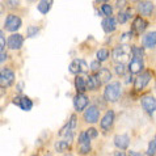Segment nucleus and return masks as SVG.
<instances>
[{"mask_svg": "<svg viewBox=\"0 0 156 156\" xmlns=\"http://www.w3.org/2000/svg\"><path fill=\"white\" fill-rule=\"evenodd\" d=\"M15 81V72L9 70V68H3L2 72H0V84L2 87H9L13 84Z\"/></svg>", "mask_w": 156, "mask_h": 156, "instance_id": "20e7f679", "label": "nucleus"}, {"mask_svg": "<svg viewBox=\"0 0 156 156\" xmlns=\"http://www.w3.org/2000/svg\"><path fill=\"white\" fill-rule=\"evenodd\" d=\"M97 76H98L100 81H101V84L102 83H108V81H110V79H112V73H110V71L108 70V68H101V70L98 71Z\"/></svg>", "mask_w": 156, "mask_h": 156, "instance_id": "412c9836", "label": "nucleus"}, {"mask_svg": "<svg viewBox=\"0 0 156 156\" xmlns=\"http://www.w3.org/2000/svg\"><path fill=\"white\" fill-rule=\"evenodd\" d=\"M23 43H24V37L21 36V34H17V33L9 36L7 40V45L12 50H19L20 47L23 46Z\"/></svg>", "mask_w": 156, "mask_h": 156, "instance_id": "1a4fd4ad", "label": "nucleus"}, {"mask_svg": "<svg viewBox=\"0 0 156 156\" xmlns=\"http://www.w3.org/2000/svg\"><path fill=\"white\" fill-rule=\"evenodd\" d=\"M147 24L148 23H147L144 19H142V17H136V19L134 20V23H133V30L136 34H140V33H143L146 30Z\"/></svg>", "mask_w": 156, "mask_h": 156, "instance_id": "2eb2a0df", "label": "nucleus"}, {"mask_svg": "<svg viewBox=\"0 0 156 156\" xmlns=\"http://www.w3.org/2000/svg\"><path fill=\"white\" fill-rule=\"evenodd\" d=\"M38 32H40V28L36 27V25H34V27H29V28H28V37L36 36Z\"/></svg>", "mask_w": 156, "mask_h": 156, "instance_id": "c756f323", "label": "nucleus"}, {"mask_svg": "<svg viewBox=\"0 0 156 156\" xmlns=\"http://www.w3.org/2000/svg\"><path fill=\"white\" fill-rule=\"evenodd\" d=\"M101 11H102V15H105L106 17H112V13H113V8L109 4H102Z\"/></svg>", "mask_w": 156, "mask_h": 156, "instance_id": "bb28decb", "label": "nucleus"}, {"mask_svg": "<svg viewBox=\"0 0 156 156\" xmlns=\"http://www.w3.org/2000/svg\"><path fill=\"white\" fill-rule=\"evenodd\" d=\"M5 58H7V54L4 53V51H2V54H0V60H2V62H4V60H5Z\"/></svg>", "mask_w": 156, "mask_h": 156, "instance_id": "f704fd0d", "label": "nucleus"}, {"mask_svg": "<svg viewBox=\"0 0 156 156\" xmlns=\"http://www.w3.org/2000/svg\"><path fill=\"white\" fill-rule=\"evenodd\" d=\"M155 154H156V136L150 142L148 150H147V155H148V156H154Z\"/></svg>", "mask_w": 156, "mask_h": 156, "instance_id": "393cba45", "label": "nucleus"}, {"mask_svg": "<svg viewBox=\"0 0 156 156\" xmlns=\"http://www.w3.org/2000/svg\"><path fill=\"white\" fill-rule=\"evenodd\" d=\"M87 85H88V89H97L100 85H101V81H100L97 75H90L87 79Z\"/></svg>", "mask_w": 156, "mask_h": 156, "instance_id": "aec40b11", "label": "nucleus"}, {"mask_svg": "<svg viewBox=\"0 0 156 156\" xmlns=\"http://www.w3.org/2000/svg\"><path fill=\"white\" fill-rule=\"evenodd\" d=\"M115 27H117V19H114V17H106V19L102 20V29H104V32L112 33V32H114Z\"/></svg>", "mask_w": 156, "mask_h": 156, "instance_id": "dca6fc26", "label": "nucleus"}, {"mask_svg": "<svg viewBox=\"0 0 156 156\" xmlns=\"http://www.w3.org/2000/svg\"><path fill=\"white\" fill-rule=\"evenodd\" d=\"M77 147H79V152L81 155H87L90 152V138L88 136L87 131L80 133L79 139H77Z\"/></svg>", "mask_w": 156, "mask_h": 156, "instance_id": "7ed1b4c3", "label": "nucleus"}, {"mask_svg": "<svg viewBox=\"0 0 156 156\" xmlns=\"http://www.w3.org/2000/svg\"><path fill=\"white\" fill-rule=\"evenodd\" d=\"M51 0H45V2H41L40 4H38V11L41 12V13L43 15H46L47 12L50 11V8H51Z\"/></svg>", "mask_w": 156, "mask_h": 156, "instance_id": "b1692460", "label": "nucleus"}, {"mask_svg": "<svg viewBox=\"0 0 156 156\" xmlns=\"http://www.w3.org/2000/svg\"><path fill=\"white\" fill-rule=\"evenodd\" d=\"M90 70L92 71H100L101 70V64H100V60H93L92 63H90Z\"/></svg>", "mask_w": 156, "mask_h": 156, "instance_id": "2f4dec72", "label": "nucleus"}, {"mask_svg": "<svg viewBox=\"0 0 156 156\" xmlns=\"http://www.w3.org/2000/svg\"><path fill=\"white\" fill-rule=\"evenodd\" d=\"M142 70H143V60H142V58L134 57L131 60H130L129 71L131 73H139Z\"/></svg>", "mask_w": 156, "mask_h": 156, "instance_id": "ddd939ff", "label": "nucleus"}, {"mask_svg": "<svg viewBox=\"0 0 156 156\" xmlns=\"http://www.w3.org/2000/svg\"><path fill=\"white\" fill-rule=\"evenodd\" d=\"M88 102L89 100L84 93H77L75 98H73V106H75V109L77 112H83L85 109V106L88 105Z\"/></svg>", "mask_w": 156, "mask_h": 156, "instance_id": "9b49d317", "label": "nucleus"}, {"mask_svg": "<svg viewBox=\"0 0 156 156\" xmlns=\"http://www.w3.org/2000/svg\"><path fill=\"white\" fill-rule=\"evenodd\" d=\"M64 156H73V155H71V154H68V155H64Z\"/></svg>", "mask_w": 156, "mask_h": 156, "instance_id": "58836bf2", "label": "nucleus"}, {"mask_svg": "<svg viewBox=\"0 0 156 156\" xmlns=\"http://www.w3.org/2000/svg\"><path fill=\"white\" fill-rule=\"evenodd\" d=\"M114 156H126V155H125L123 152H115V155Z\"/></svg>", "mask_w": 156, "mask_h": 156, "instance_id": "4c0bfd02", "label": "nucleus"}, {"mask_svg": "<svg viewBox=\"0 0 156 156\" xmlns=\"http://www.w3.org/2000/svg\"><path fill=\"white\" fill-rule=\"evenodd\" d=\"M142 106H143V109H144L147 113H154V112L156 110V98L152 97V96H143L142 97Z\"/></svg>", "mask_w": 156, "mask_h": 156, "instance_id": "9d476101", "label": "nucleus"}, {"mask_svg": "<svg viewBox=\"0 0 156 156\" xmlns=\"http://www.w3.org/2000/svg\"><path fill=\"white\" fill-rule=\"evenodd\" d=\"M5 46H7V41H5V38H4L3 34L0 33V51H3L5 49Z\"/></svg>", "mask_w": 156, "mask_h": 156, "instance_id": "72a5a7b5", "label": "nucleus"}, {"mask_svg": "<svg viewBox=\"0 0 156 156\" xmlns=\"http://www.w3.org/2000/svg\"><path fill=\"white\" fill-rule=\"evenodd\" d=\"M87 134H88V136L90 138V139H93V138H97V135H98L97 130L94 129V127H90V129L87 130Z\"/></svg>", "mask_w": 156, "mask_h": 156, "instance_id": "7c9ffc66", "label": "nucleus"}, {"mask_svg": "<svg viewBox=\"0 0 156 156\" xmlns=\"http://www.w3.org/2000/svg\"><path fill=\"white\" fill-rule=\"evenodd\" d=\"M130 57V49L126 45H121L118 47H115L113 50V58L117 63H122L125 64L127 62V59Z\"/></svg>", "mask_w": 156, "mask_h": 156, "instance_id": "f03ea898", "label": "nucleus"}, {"mask_svg": "<svg viewBox=\"0 0 156 156\" xmlns=\"http://www.w3.org/2000/svg\"><path fill=\"white\" fill-rule=\"evenodd\" d=\"M75 87H76V89H77V92H79V93H83L84 90L88 88L87 81L83 79V77H80V76H77L75 79Z\"/></svg>", "mask_w": 156, "mask_h": 156, "instance_id": "4be33fe9", "label": "nucleus"}, {"mask_svg": "<svg viewBox=\"0 0 156 156\" xmlns=\"http://www.w3.org/2000/svg\"><path fill=\"white\" fill-rule=\"evenodd\" d=\"M98 117H100V110L96 105L89 106L84 113V119H85V122H88V123H96L98 121Z\"/></svg>", "mask_w": 156, "mask_h": 156, "instance_id": "6e6552de", "label": "nucleus"}, {"mask_svg": "<svg viewBox=\"0 0 156 156\" xmlns=\"http://www.w3.org/2000/svg\"><path fill=\"white\" fill-rule=\"evenodd\" d=\"M114 144L121 150H126L130 144V138L127 135H115Z\"/></svg>", "mask_w": 156, "mask_h": 156, "instance_id": "a211bd4d", "label": "nucleus"}, {"mask_svg": "<svg viewBox=\"0 0 156 156\" xmlns=\"http://www.w3.org/2000/svg\"><path fill=\"white\" fill-rule=\"evenodd\" d=\"M108 57H109V51H108V49H100L97 51V59L100 60V62H102V60H106Z\"/></svg>", "mask_w": 156, "mask_h": 156, "instance_id": "a878e982", "label": "nucleus"}, {"mask_svg": "<svg viewBox=\"0 0 156 156\" xmlns=\"http://www.w3.org/2000/svg\"><path fill=\"white\" fill-rule=\"evenodd\" d=\"M121 92H122L121 84L119 83H112L109 85H106L105 90H104V97L110 102H115L119 98Z\"/></svg>", "mask_w": 156, "mask_h": 156, "instance_id": "f257e3e1", "label": "nucleus"}, {"mask_svg": "<svg viewBox=\"0 0 156 156\" xmlns=\"http://www.w3.org/2000/svg\"><path fill=\"white\" fill-rule=\"evenodd\" d=\"M113 122H114V112L108 110L101 119V127L104 130H109L112 127V125H113Z\"/></svg>", "mask_w": 156, "mask_h": 156, "instance_id": "4468645a", "label": "nucleus"}, {"mask_svg": "<svg viewBox=\"0 0 156 156\" xmlns=\"http://www.w3.org/2000/svg\"><path fill=\"white\" fill-rule=\"evenodd\" d=\"M151 72L150 71H144L143 73H140V75L136 76L135 79V83H134V85H135V89L136 90H142L143 88H146V85L150 83L151 80Z\"/></svg>", "mask_w": 156, "mask_h": 156, "instance_id": "39448f33", "label": "nucleus"}, {"mask_svg": "<svg viewBox=\"0 0 156 156\" xmlns=\"http://www.w3.org/2000/svg\"><path fill=\"white\" fill-rule=\"evenodd\" d=\"M133 53H134V57L142 58V55H143V50L140 49V47H134V49H133Z\"/></svg>", "mask_w": 156, "mask_h": 156, "instance_id": "473e14b6", "label": "nucleus"}, {"mask_svg": "<svg viewBox=\"0 0 156 156\" xmlns=\"http://www.w3.org/2000/svg\"><path fill=\"white\" fill-rule=\"evenodd\" d=\"M125 71H126V66L122 63H117V66H115V72H117V75H121V76H123L125 75Z\"/></svg>", "mask_w": 156, "mask_h": 156, "instance_id": "c85d7f7f", "label": "nucleus"}, {"mask_svg": "<svg viewBox=\"0 0 156 156\" xmlns=\"http://www.w3.org/2000/svg\"><path fill=\"white\" fill-rule=\"evenodd\" d=\"M68 148H70V140L63 139V140H59L55 143V150H57L58 152H63V151H66Z\"/></svg>", "mask_w": 156, "mask_h": 156, "instance_id": "5701e85b", "label": "nucleus"}, {"mask_svg": "<svg viewBox=\"0 0 156 156\" xmlns=\"http://www.w3.org/2000/svg\"><path fill=\"white\" fill-rule=\"evenodd\" d=\"M125 4H126V3H125V2H123V0H121V2H119L118 4H117V7H119V8H121V7H123V5H125Z\"/></svg>", "mask_w": 156, "mask_h": 156, "instance_id": "e433bc0d", "label": "nucleus"}, {"mask_svg": "<svg viewBox=\"0 0 156 156\" xmlns=\"http://www.w3.org/2000/svg\"><path fill=\"white\" fill-rule=\"evenodd\" d=\"M130 156H143L142 154H136V152H134V151H131L130 152Z\"/></svg>", "mask_w": 156, "mask_h": 156, "instance_id": "c9c22d12", "label": "nucleus"}, {"mask_svg": "<svg viewBox=\"0 0 156 156\" xmlns=\"http://www.w3.org/2000/svg\"><path fill=\"white\" fill-rule=\"evenodd\" d=\"M68 68H70V72L75 73V75H77V73H85L87 70H88V67H87V63L84 62L83 59H75V60H72Z\"/></svg>", "mask_w": 156, "mask_h": 156, "instance_id": "0eeeda50", "label": "nucleus"}, {"mask_svg": "<svg viewBox=\"0 0 156 156\" xmlns=\"http://www.w3.org/2000/svg\"><path fill=\"white\" fill-rule=\"evenodd\" d=\"M143 45L148 49H152L156 46V32H150L143 37Z\"/></svg>", "mask_w": 156, "mask_h": 156, "instance_id": "6ab92c4d", "label": "nucleus"}, {"mask_svg": "<svg viewBox=\"0 0 156 156\" xmlns=\"http://www.w3.org/2000/svg\"><path fill=\"white\" fill-rule=\"evenodd\" d=\"M129 17H130V13H127V12H119L118 16H117V19H118V21L121 24H123L129 20Z\"/></svg>", "mask_w": 156, "mask_h": 156, "instance_id": "cd10ccee", "label": "nucleus"}, {"mask_svg": "<svg viewBox=\"0 0 156 156\" xmlns=\"http://www.w3.org/2000/svg\"><path fill=\"white\" fill-rule=\"evenodd\" d=\"M21 27V19L16 15H8L5 19V29L9 32H16Z\"/></svg>", "mask_w": 156, "mask_h": 156, "instance_id": "423d86ee", "label": "nucleus"}, {"mask_svg": "<svg viewBox=\"0 0 156 156\" xmlns=\"http://www.w3.org/2000/svg\"><path fill=\"white\" fill-rule=\"evenodd\" d=\"M152 9H154V4L151 2H140L138 4V11L143 16H150Z\"/></svg>", "mask_w": 156, "mask_h": 156, "instance_id": "f3484780", "label": "nucleus"}, {"mask_svg": "<svg viewBox=\"0 0 156 156\" xmlns=\"http://www.w3.org/2000/svg\"><path fill=\"white\" fill-rule=\"evenodd\" d=\"M13 102L16 104V105H19L23 110H30V109H32V106H33V101L29 97H27V96H19V97H16L13 100Z\"/></svg>", "mask_w": 156, "mask_h": 156, "instance_id": "f8f14e48", "label": "nucleus"}]
</instances>
